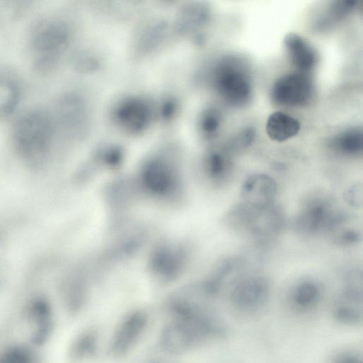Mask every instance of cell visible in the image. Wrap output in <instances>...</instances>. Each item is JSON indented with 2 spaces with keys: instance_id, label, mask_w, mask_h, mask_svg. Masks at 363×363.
<instances>
[{
  "instance_id": "obj_24",
  "label": "cell",
  "mask_w": 363,
  "mask_h": 363,
  "mask_svg": "<svg viewBox=\"0 0 363 363\" xmlns=\"http://www.w3.org/2000/svg\"><path fill=\"white\" fill-rule=\"evenodd\" d=\"M255 138V131L252 128H247L243 130L228 147V154L249 147Z\"/></svg>"
},
{
  "instance_id": "obj_20",
  "label": "cell",
  "mask_w": 363,
  "mask_h": 363,
  "mask_svg": "<svg viewBox=\"0 0 363 363\" xmlns=\"http://www.w3.org/2000/svg\"><path fill=\"white\" fill-rule=\"evenodd\" d=\"M325 363H363L361 350L354 347H345L331 353Z\"/></svg>"
},
{
  "instance_id": "obj_4",
  "label": "cell",
  "mask_w": 363,
  "mask_h": 363,
  "mask_svg": "<svg viewBox=\"0 0 363 363\" xmlns=\"http://www.w3.org/2000/svg\"><path fill=\"white\" fill-rule=\"evenodd\" d=\"M214 85L222 99L234 107H242L251 100L252 85L245 62L238 57L223 58L214 72Z\"/></svg>"
},
{
  "instance_id": "obj_13",
  "label": "cell",
  "mask_w": 363,
  "mask_h": 363,
  "mask_svg": "<svg viewBox=\"0 0 363 363\" xmlns=\"http://www.w3.org/2000/svg\"><path fill=\"white\" fill-rule=\"evenodd\" d=\"M284 45L296 72L309 74L318 60L316 52L311 45L294 33H289L284 37Z\"/></svg>"
},
{
  "instance_id": "obj_3",
  "label": "cell",
  "mask_w": 363,
  "mask_h": 363,
  "mask_svg": "<svg viewBox=\"0 0 363 363\" xmlns=\"http://www.w3.org/2000/svg\"><path fill=\"white\" fill-rule=\"evenodd\" d=\"M271 288L266 277L252 274L238 279L228 298L233 315L250 321L263 316L270 299Z\"/></svg>"
},
{
  "instance_id": "obj_14",
  "label": "cell",
  "mask_w": 363,
  "mask_h": 363,
  "mask_svg": "<svg viewBox=\"0 0 363 363\" xmlns=\"http://www.w3.org/2000/svg\"><path fill=\"white\" fill-rule=\"evenodd\" d=\"M100 333L94 326L84 329L77 335L70 347V357L77 362L92 360L98 354Z\"/></svg>"
},
{
  "instance_id": "obj_11",
  "label": "cell",
  "mask_w": 363,
  "mask_h": 363,
  "mask_svg": "<svg viewBox=\"0 0 363 363\" xmlns=\"http://www.w3.org/2000/svg\"><path fill=\"white\" fill-rule=\"evenodd\" d=\"M277 191V183L272 177L264 173L253 174L242 184L241 203L253 208H262L273 204Z\"/></svg>"
},
{
  "instance_id": "obj_7",
  "label": "cell",
  "mask_w": 363,
  "mask_h": 363,
  "mask_svg": "<svg viewBox=\"0 0 363 363\" xmlns=\"http://www.w3.org/2000/svg\"><path fill=\"white\" fill-rule=\"evenodd\" d=\"M150 320L149 312L144 308H135L123 315L111 335L109 357L118 359L132 352L147 333Z\"/></svg>"
},
{
  "instance_id": "obj_6",
  "label": "cell",
  "mask_w": 363,
  "mask_h": 363,
  "mask_svg": "<svg viewBox=\"0 0 363 363\" xmlns=\"http://www.w3.org/2000/svg\"><path fill=\"white\" fill-rule=\"evenodd\" d=\"M65 26L55 20L45 19L34 28L30 37V50L38 68L47 69L58 60L68 43Z\"/></svg>"
},
{
  "instance_id": "obj_2",
  "label": "cell",
  "mask_w": 363,
  "mask_h": 363,
  "mask_svg": "<svg viewBox=\"0 0 363 363\" xmlns=\"http://www.w3.org/2000/svg\"><path fill=\"white\" fill-rule=\"evenodd\" d=\"M60 128L52 111L35 108L16 122L12 140L18 155L33 167H42L52 157Z\"/></svg>"
},
{
  "instance_id": "obj_22",
  "label": "cell",
  "mask_w": 363,
  "mask_h": 363,
  "mask_svg": "<svg viewBox=\"0 0 363 363\" xmlns=\"http://www.w3.org/2000/svg\"><path fill=\"white\" fill-rule=\"evenodd\" d=\"M356 4L357 1L353 0L333 1L327 11L325 18L326 23L344 18L354 9Z\"/></svg>"
},
{
  "instance_id": "obj_17",
  "label": "cell",
  "mask_w": 363,
  "mask_h": 363,
  "mask_svg": "<svg viewBox=\"0 0 363 363\" xmlns=\"http://www.w3.org/2000/svg\"><path fill=\"white\" fill-rule=\"evenodd\" d=\"M21 89L11 74L0 72V118L10 115L18 106Z\"/></svg>"
},
{
  "instance_id": "obj_8",
  "label": "cell",
  "mask_w": 363,
  "mask_h": 363,
  "mask_svg": "<svg viewBox=\"0 0 363 363\" xmlns=\"http://www.w3.org/2000/svg\"><path fill=\"white\" fill-rule=\"evenodd\" d=\"M283 220L281 211L274 203L262 208H253L244 204L238 217L237 230L265 241L279 233Z\"/></svg>"
},
{
  "instance_id": "obj_15",
  "label": "cell",
  "mask_w": 363,
  "mask_h": 363,
  "mask_svg": "<svg viewBox=\"0 0 363 363\" xmlns=\"http://www.w3.org/2000/svg\"><path fill=\"white\" fill-rule=\"evenodd\" d=\"M299 129V122L281 111L270 114L266 123V132L269 138L277 142H284L294 137Z\"/></svg>"
},
{
  "instance_id": "obj_26",
  "label": "cell",
  "mask_w": 363,
  "mask_h": 363,
  "mask_svg": "<svg viewBox=\"0 0 363 363\" xmlns=\"http://www.w3.org/2000/svg\"><path fill=\"white\" fill-rule=\"evenodd\" d=\"M220 123V116L216 111H211L208 113L203 121L204 130L210 133L213 134L218 128Z\"/></svg>"
},
{
  "instance_id": "obj_9",
  "label": "cell",
  "mask_w": 363,
  "mask_h": 363,
  "mask_svg": "<svg viewBox=\"0 0 363 363\" xmlns=\"http://www.w3.org/2000/svg\"><path fill=\"white\" fill-rule=\"evenodd\" d=\"M313 84L310 74L295 72L284 74L273 84L272 101L283 107H300L308 104L313 95Z\"/></svg>"
},
{
  "instance_id": "obj_21",
  "label": "cell",
  "mask_w": 363,
  "mask_h": 363,
  "mask_svg": "<svg viewBox=\"0 0 363 363\" xmlns=\"http://www.w3.org/2000/svg\"><path fill=\"white\" fill-rule=\"evenodd\" d=\"M347 222V219L330 234L337 245L344 247L352 245L361 240V234L357 230L345 226Z\"/></svg>"
},
{
  "instance_id": "obj_18",
  "label": "cell",
  "mask_w": 363,
  "mask_h": 363,
  "mask_svg": "<svg viewBox=\"0 0 363 363\" xmlns=\"http://www.w3.org/2000/svg\"><path fill=\"white\" fill-rule=\"evenodd\" d=\"M233 163L227 152H215L211 155L208 162L209 177L214 181L225 182L232 173Z\"/></svg>"
},
{
  "instance_id": "obj_10",
  "label": "cell",
  "mask_w": 363,
  "mask_h": 363,
  "mask_svg": "<svg viewBox=\"0 0 363 363\" xmlns=\"http://www.w3.org/2000/svg\"><path fill=\"white\" fill-rule=\"evenodd\" d=\"M323 297V288L318 282L303 279L289 289L285 300L286 309L293 318L308 319L318 311Z\"/></svg>"
},
{
  "instance_id": "obj_1",
  "label": "cell",
  "mask_w": 363,
  "mask_h": 363,
  "mask_svg": "<svg viewBox=\"0 0 363 363\" xmlns=\"http://www.w3.org/2000/svg\"><path fill=\"white\" fill-rule=\"evenodd\" d=\"M159 334V345L170 355L187 354L224 340L228 335L223 319L211 306L166 315Z\"/></svg>"
},
{
  "instance_id": "obj_23",
  "label": "cell",
  "mask_w": 363,
  "mask_h": 363,
  "mask_svg": "<svg viewBox=\"0 0 363 363\" xmlns=\"http://www.w3.org/2000/svg\"><path fill=\"white\" fill-rule=\"evenodd\" d=\"M28 352L21 347H13L6 350L0 355V363H30Z\"/></svg>"
},
{
  "instance_id": "obj_5",
  "label": "cell",
  "mask_w": 363,
  "mask_h": 363,
  "mask_svg": "<svg viewBox=\"0 0 363 363\" xmlns=\"http://www.w3.org/2000/svg\"><path fill=\"white\" fill-rule=\"evenodd\" d=\"M346 218L327 197L316 194L302 203L294 225L295 230L302 235H330Z\"/></svg>"
},
{
  "instance_id": "obj_19",
  "label": "cell",
  "mask_w": 363,
  "mask_h": 363,
  "mask_svg": "<svg viewBox=\"0 0 363 363\" xmlns=\"http://www.w3.org/2000/svg\"><path fill=\"white\" fill-rule=\"evenodd\" d=\"M33 323L35 325L36 337H43L50 331L51 327V311L50 306L44 301L38 300L33 303L30 310Z\"/></svg>"
},
{
  "instance_id": "obj_25",
  "label": "cell",
  "mask_w": 363,
  "mask_h": 363,
  "mask_svg": "<svg viewBox=\"0 0 363 363\" xmlns=\"http://www.w3.org/2000/svg\"><path fill=\"white\" fill-rule=\"evenodd\" d=\"M345 200L353 207L361 206L362 203V188L361 184L351 186L345 194Z\"/></svg>"
},
{
  "instance_id": "obj_16",
  "label": "cell",
  "mask_w": 363,
  "mask_h": 363,
  "mask_svg": "<svg viewBox=\"0 0 363 363\" xmlns=\"http://www.w3.org/2000/svg\"><path fill=\"white\" fill-rule=\"evenodd\" d=\"M330 147L345 156L361 155L363 150V133L360 128L345 130L336 135L330 143Z\"/></svg>"
},
{
  "instance_id": "obj_12",
  "label": "cell",
  "mask_w": 363,
  "mask_h": 363,
  "mask_svg": "<svg viewBox=\"0 0 363 363\" xmlns=\"http://www.w3.org/2000/svg\"><path fill=\"white\" fill-rule=\"evenodd\" d=\"M330 315L335 323L343 327L361 325L363 320L361 292L354 288L343 291L334 301Z\"/></svg>"
}]
</instances>
